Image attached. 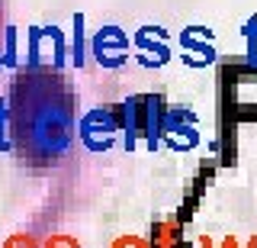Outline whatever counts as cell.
<instances>
[{"mask_svg":"<svg viewBox=\"0 0 257 248\" xmlns=\"http://www.w3.org/2000/svg\"><path fill=\"white\" fill-rule=\"evenodd\" d=\"M93 49H96V58H100L103 65H119V61H125V55H122L125 39H122V33H119L116 26L100 29V36H96Z\"/></svg>","mask_w":257,"mask_h":248,"instance_id":"obj_1","label":"cell"}]
</instances>
